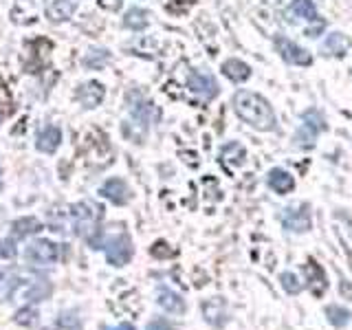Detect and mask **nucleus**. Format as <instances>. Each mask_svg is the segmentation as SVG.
Listing matches in <instances>:
<instances>
[{
	"label": "nucleus",
	"mask_w": 352,
	"mask_h": 330,
	"mask_svg": "<svg viewBox=\"0 0 352 330\" xmlns=\"http://www.w3.org/2000/svg\"><path fill=\"white\" fill-rule=\"evenodd\" d=\"M247 159V150L240 146V143H227V146L220 150V161H223L225 165H229V168H238V165H242Z\"/></svg>",
	"instance_id": "16"
},
{
	"label": "nucleus",
	"mask_w": 352,
	"mask_h": 330,
	"mask_svg": "<svg viewBox=\"0 0 352 330\" xmlns=\"http://www.w3.org/2000/svg\"><path fill=\"white\" fill-rule=\"evenodd\" d=\"M132 258V242L128 236H117L106 245V260L113 267H124Z\"/></svg>",
	"instance_id": "8"
},
{
	"label": "nucleus",
	"mask_w": 352,
	"mask_h": 330,
	"mask_svg": "<svg viewBox=\"0 0 352 330\" xmlns=\"http://www.w3.org/2000/svg\"><path fill=\"white\" fill-rule=\"evenodd\" d=\"M33 317H36V313H33V311H20L18 313V324L33 326V324H36V319H33Z\"/></svg>",
	"instance_id": "30"
},
{
	"label": "nucleus",
	"mask_w": 352,
	"mask_h": 330,
	"mask_svg": "<svg viewBox=\"0 0 352 330\" xmlns=\"http://www.w3.org/2000/svg\"><path fill=\"white\" fill-rule=\"evenodd\" d=\"M124 25L132 31H141V29H146L150 25V14L148 11H143V9H130L126 18H124Z\"/></svg>",
	"instance_id": "19"
},
{
	"label": "nucleus",
	"mask_w": 352,
	"mask_h": 330,
	"mask_svg": "<svg viewBox=\"0 0 352 330\" xmlns=\"http://www.w3.org/2000/svg\"><path fill=\"white\" fill-rule=\"evenodd\" d=\"M97 3H99V7L106 9V11H119L121 5H124L121 0H97Z\"/></svg>",
	"instance_id": "31"
},
{
	"label": "nucleus",
	"mask_w": 352,
	"mask_h": 330,
	"mask_svg": "<svg viewBox=\"0 0 352 330\" xmlns=\"http://www.w3.org/2000/svg\"><path fill=\"white\" fill-rule=\"evenodd\" d=\"M146 330H176L168 319H163V317H159V319H152V322L148 324V328Z\"/></svg>",
	"instance_id": "28"
},
{
	"label": "nucleus",
	"mask_w": 352,
	"mask_h": 330,
	"mask_svg": "<svg viewBox=\"0 0 352 330\" xmlns=\"http://www.w3.org/2000/svg\"><path fill=\"white\" fill-rule=\"evenodd\" d=\"M53 44L47 38H38L27 42V55H25V69L27 73H40L44 66H49Z\"/></svg>",
	"instance_id": "4"
},
{
	"label": "nucleus",
	"mask_w": 352,
	"mask_h": 330,
	"mask_svg": "<svg viewBox=\"0 0 352 330\" xmlns=\"http://www.w3.org/2000/svg\"><path fill=\"white\" fill-rule=\"evenodd\" d=\"M157 302H159V306L163 308V311H168V313H174V315L185 313V302H183V297H181L179 293L170 291V289H159Z\"/></svg>",
	"instance_id": "14"
},
{
	"label": "nucleus",
	"mask_w": 352,
	"mask_h": 330,
	"mask_svg": "<svg viewBox=\"0 0 352 330\" xmlns=\"http://www.w3.org/2000/svg\"><path fill=\"white\" fill-rule=\"evenodd\" d=\"M108 60H110V53L106 49H91L84 55L82 64L86 66V69L99 71V69H104V66L108 64Z\"/></svg>",
	"instance_id": "20"
},
{
	"label": "nucleus",
	"mask_w": 352,
	"mask_h": 330,
	"mask_svg": "<svg viewBox=\"0 0 352 330\" xmlns=\"http://www.w3.org/2000/svg\"><path fill=\"white\" fill-rule=\"evenodd\" d=\"M172 3H174V5H192L194 0H172Z\"/></svg>",
	"instance_id": "33"
},
{
	"label": "nucleus",
	"mask_w": 352,
	"mask_h": 330,
	"mask_svg": "<svg viewBox=\"0 0 352 330\" xmlns=\"http://www.w3.org/2000/svg\"><path fill=\"white\" fill-rule=\"evenodd\" d=\"M324 51L326 55H337L339 58V55H344L348 51V40L341 33H330L324 42Z\"/></svg>",
	"instance_id": "23"
},
{
	"label": "nucleus",
	"mask_w": 352,
	"mask_h": 330,
	"mask_svg": "<svg viewBox=\"0 0 352 330\" xmlns=\"http://www.w3.org/2000/svg\"><path fill=\"white\" fill-rule=\"evenodd\" d=\"M104 97H106V88L99 84V82H86L82 84L80 88L75 91V99L80 102L84 108H97L99 104L104 102Z\"/></svg>",
	"instance_id": "10"
},
{
	"label": "nucleus",
	"mask_w": 352,
	"mask_h": 330,
	"mask_svg": "<svg viewBox=\"0 0 352 330\" xmlns=\"http://www.w3.org/2000/svg\"><path fill=\"white\" fill-rule=\"evenodd\" d=\"M326 315H328V322L333 324V326H337V328L346 326L350 322V317H352L350 311H346L344 306H337V304H330L326 308Z\"/></svg>",
	"instance_id": "25"
},
{
	"label": "nucleus",
	"mask_w": 352,
	"mask_h": 330,
	"mask_svg": "<svg viewBox=\"0 0 352 330\" xmlns=\"http://www.w3.org/2000/svg\"><path fill=\"white\" fill-rule=\"evenodd\" d=\"M275 49H278V53L289 64H295V66H311L313 64L311 53H308L304 47H300V44H295L293 40L284 38V36L275 38Z\"/></svg>",
	"instance_id": "5"
},
{
	"label": "nucleus",
	"mask_w": 352,
	"mask_h": 330,
	"mask_svg": "<svg viewBox=\"0 0 352 330\" xmlns=\"http://www.w3.org/2000/svg\"><path fill=\"white\" fill-rule=\"evenodd\" d=\"M40 229V220L38 218H20L14 223V236L18 238H25V236H31V234H36V231Z\"/></svg>",
	"instance_id": "24"
},
{
	"label": "nucleus",
	"mask_w": 352,
	"mask_h": 330,
	"mask_svg": "<svg viewBox=\"0 0 352 330\" xmlns=\"http://www.w3.org/2000/svg\"><path fill=\"white\" fill-rule=\"evenodd\" d=\"M44 14H47L51 22H66L75 14V3L73 0H51Z\"/></svg>",
	"instance_id": "13"
},
{
	"label": "nucleus",
	"mask_w": 352,
	"mask_h": 330,
	"mask_svg": "<svg viewBox=\"0 0 352 330\" xmlns=\"http://www.w3.org/2000/svg\"><path fill=\"white\" fill-rule=\"evenodd\" d=\"M11 110H14V102H11V95L7 91V84L0 80V121H3L5 117H9Z\"/></svg>",
	"instance_id": "26"
},
{
	"label": "nucleus",
	"mask_w": 352,
	"mask_h": 330,
	"mask_svg": "<svg viewBox=\"0 0 352 330\" xmlns=\"http://www.w3.org/2000/svg\"><path fill=\"white\" fill-rule=\"evenodd\" d=\"M311 223H313L311 207H308L306 203L284 209V214H282V225L289 231H297V234H304V231L311 229Z\"/></svg>",
	"instance_id": "6"
},
{
	"label": "nucleus",
	"mask_w": 352,
	"mask_h": 330,
	"mask_svg": "<svg viewBox=\"0 0 352 330\" xmlns=\"http://www.w3.org/2000/svg\"><path fill=\"white\" fill-rule=\"evenodd\" d=\"M0 176H3V170H0Z\"/></svg>",
	"instance_id": "34"
},
{
	"label": "nucleus",
	"mask_w": 352,
	"mask_h": 330,
	"mask_svg": "<svg viewBox=\"0 0 352 330\" xmlns=\"http://www.w3.org/2000/svg\"><path fill=\"white\" fill-rule=\"evenodd\" d=\"M187 88H190L194 95L203 97L205 102H209V99H214L218 95V82L214 80V75L203 73V71L190 73V77H187Z\"/></svg>",
	"instance_id": "7"
},
{
	"label": "nucleus",
	"mask_w": 352,
	"mask_h": 330,
	"mask_svg": "<svg viewBox=\"0 0 352 330\" xmlns=\"http://www.w3.org/2000/svg\"><path fill=\"white\" fill-rule=\"evenodd\" d=\"M223 73L231 82H245V80H249L251 69H249V64L240 62V60H227V62H223Z\"/></svg>",
	"instance_id": "18"
},
{
	"label": "nucleus",
	"mask_w": 352,
	"mask_h": 330,
	"mask_svg": "<svg viewBox=\"0 0 352 330\" xmlns=\"http://www.w3.org/2000/svg\"><path fill=\"white\" fill-rule=\"evenodd\" d=\"M115 330H137V328L132 326V324H128V322H126V324H119V326H117Z\"/></svg>",
	"instance_id": "32"
},
{
	"label": "nucleus",
	"mask_w": 352,
	"mask_h": 330,
	"mask_svg": "<svg viewBox=\"0 0 352 330\" xmlns=\"http://www.w3.org/2000/svg\"><path fill=\"white\" fill-rule=\"evenodd\" d=\"M269 185H271V190H275L278 194H289V192H293L295 181L286 170L275 168L269 172Z\"/></svg>",
	"instance_id": "15"
},
{
	"label": "nucleus",
	"mask_w": 352,
	"mask_h": 330,
	"mask_svg": "<svg viewBox=\"0 0 352 330\" xmlns=\"http://www.w3.org/2000/svg\"><path fill=\"white\" fill-rule=\"evenodd\" d=\"M234 110L236 115L249 124L251 128L258 130H273L278 124V117H275V110L271 104L258 93L251 91H238L234 95Z\"/></svg>",
	"instance_id": "1"
},
{
	"label": "nucleus",
	"mask_w": 352,
	"mask_h": 330,
	"mask_svg": "<svg viewBox=\"0 0 352 330\" xmlns=\"http://www.w3.org/2000/svg\"><path fill=\"white\" fill-rule=\"evenodd\" d=\"M60 245H55L51 240H33L31 245L25 249V258L29 264H36V267H49L60 260Z\"/></svg>",
	"instance_id": "3"
},
{
	"label": "nucleus",
	"mask_w": 352,
	"mask_h": 330,
	"mask_svg": "<svg viewBox=\"0 0 352 330\" xmlns=\"http://www.w3.org/2000/svg\"><path fill=\"white\" fill-rule=\"evenodd\" d=\"M326 126H324V119L319 113H315V110H311V113H306L304 115V126L302 130L297 132V143L304 148L308 146H313L315 143V137H317V132H322Z\"/></svg>",
	"instance_id": "9"
},
{
	"label": "nucleus",
	"mask_w": 352,
	"mask_h": 330,
	"mask_svg": "<svg viewBox=\"0 0 352 330\" xmlns=\"http://www.w3.org/2000/svg\"><path fill=\"white\" fill-rule=\"evenodd\" d=\"M0 256H3V258H14V256H16L14 240H5V242H0Z\"/></svg>",
	"instance_id": "29"
},
{
	"label": "nucleus",
	"mask_w": 352,
	"mask_h": 330,
	"mask_svg": "<svg viewBox=\"0 0 352 330\" xmlns=\"http://www.w3.org/2000/svg\"><path fill=\"white\" fill-rule=\"evenodd\" d=\"M291 14L293 16H300L304 20H317V7L313 0H293V5H291Z\"/></svg>",
	"instance_id": "22"
},
{
	"label": "nucleus",
	"mask_w": 352,
	"mask_h": 330,
	"mask_svg": "<svg viewBox=\"0 0 352 330\" xmlns=\"http://www.w3.org/2000/svg\"><path fill=\"white\" fill-rule=\"evenodd\" d=\"M99 194L106 196L108 201L115 203V205H126L130 201V190H128V185H126L124 179H108L102 185Z\"/></svg>",
	"instance_id": "11"
},
{
	"label": "nucleus",
	"mask_w": 352,
	"mask_h": 330,
	"mask_svg": "<svg viewBox=\"0 0 352 330\" xmlns=\"http://www.w3.org/2000/svg\"><path fill=\"white\" fill-rule=\"evenodd\" d=\"M71 218H73V227L80 236L93 234L97 227V220L102 218V207L97 203H77L71 207Z\"/></svg>",
	"instance_id": "2"
},
{
	"label": "nucleus",
	"mask_w": 352,
	"mask_h": 330,
	"mask_svg": "<svg viewBox=\"0 0 352 330\" xmlns=\"http://www.w3.org/2000/svg\"><path fill=\"white\" fill-rule=\"evenodd\" d=\"M203 311H205V317H207V322L209 324H216L220 326L225 322V304L218 300V297H214V300H209L205 306H203Z\"/></svg>",
	"instance_id": "21"
},
{
	"label": "nucleus",
	"mask_w": 352,
	"mask_h": 330,
	"mask_svg": "<svg viewBox=\"0 0 352 330\" xmlns=\"http://www.w3.org/2000/svg\"><path fill=\"white\" fill-rule=\"evenodd\" d=\"M104 330H110V328H104Z\"/></svg>",
	"instance_id": "35"
},
{
	"label": "nucleus",
	"mask_w": 352,
	"mask_h": 330,
	"mask_svg": "<svg viewBox=\"0 0 352 330\" xmlns=\"http://www.w3.org/2000/svg\"><path fill=\"white\" fill-rule=\"evenodd\" d=\"M280 282H282V286H284V291L286 293H291V295H297L302 291V284L297 282V278L291 273V271H286V273H282L280 275Z\"/></svg>",
	"instance_id": "27"
},
{
	"label": "nucleus",
	"mask_w": 352,
	"mask_h": 330,
	"mask_svg": "<svg viewBox=\"0 0 352 330\" xmlns=\"http://www.w3.org/2000/svg\"><path fill=\"white\" fill-rule=\"evenodd\" d=\"M62 143V130L58 126H47L38 132V139H36V148L40 152H47V154H53L55 150L60 148Z\"/></svg>",
	"instance_id": "12"
},
{
	"label": "nucleus",
	"mask_w": 352,
	"mask_h": 330,
	"mask_svg": "<svg viewBox=\"0 0 352 330\" xmlns=\"http://www.w3.org/2000/svg\"><path fill=\"white\" fill-rule=\"evenodd\" d=\"M306 273H308V280H311V289H313V293L319 297L324 291H326V286H328V282H326V275H324V271H322V267L315 262V260H311L306 264Z\"/></svg>",
	"instance_id": "17"
}]
</instances>
